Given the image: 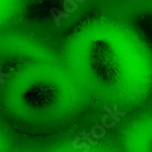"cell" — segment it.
<instances>
[{
  "instance_id": "6da1fadb",
  "label": "cell",
  "mask_w": 152,
  "mask_h": 152,
  "mask_svg": "<svg viewBox=\"0 0 152 152\" xmlns=\"http://www.w3.org/2000/svg\"><path fill=\"white\" fill-rule=\"evenodd\" d=\"M80 139V137H77L75 138V140L73 141L72 143V146H73V148L75 149H80L81 148H85V151L83 152H89V149H90V146L89 144H87V143H81V144H78V140Z\"/></svg>"
},
{
  "instance_id": "7a4b0ae2",
  "label": "cell",
  "mask_w": 152,
  "mask_h": 152,
  "mask_svg": "<svg viewBox=\"0 0 152 152\" xmlns=\"http://www.w3.org/2000/svg\"><path fill=\"white\" fill-rule=\"evenodd\" d=\"M81 135H82V138L84 140H86V141L89 142V144L90 146H97V140L92 139L90 137V134L89 133H87V132L83 131L82 133H81Z\"/></svg>"
},
{
  "instance_id": "3957f363",
  "label": "cell",
  "mask_w": 152,
  "mask_h": 152,
  "mask_svg": "<svg viewBox=\"0 0 152 152\" xmlns=\"http://www.w3.org/2000/svg\"><path fill=\"white\" fill-rule=\"evenodd\" d=\"M108 117V115H103L102 117V126L105 127V128H113L115 126H116V121H113L112 123H110V124H108V123L107 122V118Z\"/></svg>"
},
{
  "instance_id": "277c9868",
  "label": "cell",
  "mask_w": 152,
  "mask_h": 152,
  "mask_svg": "<svg viewBox=\"0 0 152 152\" xmlns=\"http://www.w3.org/2000/svg\"><path fill=\"white\" fill-rule=\"evenodd\" d=\"M104 110L106 111L107 114L110 116V117H112V118L114 119V121H116L117 123H119V122L120 121V118L119 117L118 115H116L114 114L113 111H112V110H110V108H109L108 106H105V107H104Z\"/></svg>"
},
{
  "instance_id": "5b68a950",
  "label": "cell",
  "mask_w": 152,
  "mask_h": 152,
  "mask_svg": "<svg viewBox=\"0 0 152 152\" xmlns=\"http://www.w3.org/2000/svg\"><path fill=\"white\" fill-rule=\"evenodd\" d=\"M51 9L53 10L54 12L58 16V17H59V19H62V17H69V15L67 13H66L65 11H61V10L57 9L56 8H51Z\"/></svg>"
},
{
  "instance_id": "8992f818",
  "label": "cell",
  "mask_w": 152,
  "mask_h": 152,
  "mask_svg": "<svg viewBox=\"0 0 152 152\" xmlns=\"http://www.w3.org/2000/svg\"><path fill=\"white\" fill-rule=\"evenodd\" d=\"M49 12H50V14H51V16H52V17H53V20H54V22L56 23V26L57 27H60V19L58 17V16L54 12L53 10H52L51 8H50V10H49Z\"/></svg>"
},
{
  "instance_id": "52a82bcc",
  "label": "cell",
  "mask_w": 152,
  "mask_h": 152,
  "mask_svg": "<svg viewBox=\"0 0 152 152\" xmlns=\"http://www.w3.org/2000/svg\"><path fill=\"white\" fill-rule=\"evenodd\" d=\"M63 9H64V11H65V12L67 13V14H70V13L75 12V9H73V8H68L67 0H64V2H63Z\"/></svg>"
},
{
  "instance_id": "ba28073f",
  "label": "cell",
  "mask_w": 152,
  "mask_h": 152,
  "mask_svg": "<svg viewBox=\"0 0 152 152\" xmlns=\"http://www.w3.org/2000/svg\"><path fill=\"white\" fill-rule=\"evenodd\" d=\"M113 112L116 115H118L119 117V116H125L127 115L126 112H119V111L118 110V104H114V110H113Z\"/></svg>"
},
{
  "instance_id": "9c48e42d",
  "label": "cell",
  "mask_w": 152,
  "mask_h": 152,
  "mask_svg": "<svg viewBox=\"0 0 152 152\" xmlns=\"http://www.w3.org/2000/svg\"><path fill=\"white\" fill-rule=\"evenodd\" d=\"M67 3L71 6V8H73V9H75V11L78 9V4H77V2H75L74 0H67Z\"/></svg>"
},
{
  "instance_id": "30bf717a",
  "label": "cell",
  "mask_w": 152,
  "mask_h": 152,
  "mask_svg": "<svg viewBox=\"0 0 152 152\" xmlns=\"http://www.w3.org/2000/svg\"><path fill=\"white\" fill-rule=\"evenodd\" d=\"M11 76V73H4L2 72V66H0V77L1 78H7V77H10Z\"/></svg>"
},
{
  "instance_id": "8fae6325",
  "label": "cell",
  "mask_w": 152,
  "mask_h": 152,
  "mask_svg": "<svg viewBox=\"0 0 152 152\" xmlns=\"http://www.w3.org/2000/svg\"><path fill=\"white\" fill-rule=\"evenodd\" d=\"M4 83H5L4 79H3V78H1V77H0V84H4Z\"/></svg>"
}]
</instances>
